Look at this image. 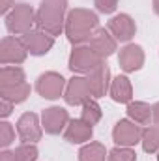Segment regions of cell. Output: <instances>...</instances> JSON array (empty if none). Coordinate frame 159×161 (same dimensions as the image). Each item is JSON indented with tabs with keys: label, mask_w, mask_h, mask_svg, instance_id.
<instances>
[{
	"label": "cell",
	"mask_w": 159,
	"mask_h": 161,
	"mask_svg": "<svg viewBox=\"0 0 159 161\" xmlns=\"http://www.w3.org/2000/svg\"><path fill=\"white\" fill-rule=\"evenodd\" d=\"M118 62L123 71H127V73L129 71H137L144 64V53H142V49L139 45H125L120 51Z\"/></svg>",
	"instance_id": "cell-13"
},
{
	"label": "cell",
	"mask_w": 159,
	"mask_h": 161,
	"mask_svg": "<svg viewBox=\"0 0 159 161\" xmlns=\"http://www.w3.org/2000/svg\"><path fill=\"white\" fill-rule=\"evenodd\" d=\"M25 82V71L21 68H13V66H4L2 73H0V88H9V86H17Z\"/></svg>",
	"instance_id": "cell-20"
},
{
	"label": "cell",
	"mask_w": 159,
	"mask_h": 161,
	"mask_svg": "<svg viewBox=\"0 0 159 161\" xmlns=\"http://www.w3.org/2000/svg\"><path fill=\"white\" fill-rule=\"evenodd\" d=\"M30 94V86L26 82H21L17 86H9V88H0V96L2 99L9 101V103H21L28 97Z\"/></svg>",
	"instance_id": "cell-19"
},
{
	"label": "cell",
	"mask_w": 159,
	"mask_h": 161,
	"mask_svg": "<svg viewBox=\"0 0 159 161\" xmlns=\"http://www.w3.org/2000/svg\"><path fill=\"white\" fill-rule=\"evenodd\" d=\"M17 133L23 142H36L41 139V125L38 120V114L26 113L17 122Z\"/></svg>",
	"instance_id": "cell-10"
},
{
	"label": "cell",
	"mask_w": 159,
	"mask_h": 161,
	"mask_svg": "<svg viewBox=\"0 0 159 161\" xmlns=\"http://www.w3.org/2000/svg\"><path fill=\"white\" fill-rule=\"evenodd\" d=\"M0 6H2V13H6V11L9 9V6H11V0H2Z\"/></svg>",
	"instance_id": "cell-30"
},
{
	"label": "cell",
	"mask_w": 159,
	"mask_h": 161,
	"mask_svg": "<svg viewBox=\"0 0 159 161\" xmlns=\"http://www.w3.org/2000/svg\"><path fill=\"white\" fill-rule=\"evenodd\" d=\"M154 122H156V125H159V103L154 107Z\"/></svg>",
	"instance_id": "cell-31"
},
{
	"label": "cell",
	"mask_w": 159,
	"mask_h": 161,
	"mask_svg": "<svg viewBox=\"0 0 159 161\" xmlns=\"http://www.w3.org/2000/svg\"><path fill=\"white\" fill-rule=\"evenodd\" d=\"M26 45L23 40H15V38H4L2 47H0V60L2 64H21L26 58Z\"/></svg>",
	"instance_id": "cell-8"
},
{
	"label": "cell",
	"mask_w": 159,
	"mask_h": 161,
	"mask_svg": "<svg viewBox=\"0 0 159 161\" xmlns=\"http://www.w3.org/2000/svg\"><path fill=\"white\" fill-rule=\"evenodd\" d=\"M140 142H142L144 152H150V154L157 152L159 150V125H150V127L142 129Z\"/></svg>",
	"instance_id": "cell-22"
},
{
	"label": "cell",
	"mask_w": 159,
	"mask_h": 161,
	"mask_svg": "<svg viewBox=\"0 0 159 161\" xmlns=\"http://www.w3.org/2000/svg\"><path fill=\"white\" fill-rule=\"evenodd\" d=\"M68 0H41V6L36 13V23L40 30L49 36H58L64 28V11Z\"/></svg>",
	"instance_id": "cell-2"
},
{
	"label": "cell",
	"mask_w": 159,
	"mask_h": 161,
	"mask_svg": "<svg viewBox=\"0 0 159 161\" xmlns=\"http://www.w3.org/2000/svg\"><path fill=\"white\" fill-rule=\"evenodd\" d=\"M111 96L118 103H127L133 97V86L127 77H116L111 82Z\"/></svg>",
	"instance_id": "cell-18"
},
{
	"label": "cell",
	"mask_w": 159,
	"mask_h": 161,
	"mask_svg": "<svg viewBox=\"0 0 159 161\" xmlns=\"http://www.w3.org/2000/svg\"><path fill=\"white\" fill-rule=\"evenodd\" d=\"M157 161H159V156H157Z\"/></svg>",
	"instance_id": "cell-33"
},
{
	"label": "cell",
	"mask_w": 159,
	"mask_h": 161,
	"mask_svg": "<svg viewBox=\"0 0 159 161\" xmlns=\"http://www.w3.org/2000/svg\"><path fill=\"white\" fill-rule=\"evenodd\" d=\"M66 101L69 105H84L86 101H90L94 97L92 94V88H90V82L88 77H73V79L68 82V88H66Z\"/></svg>",
	"instance_id": "cell-7"
},
{
	"label": "cell",
	"mask_w": 159,
	"mask_h": 161,
	"mask_svg": "<svg viewBox=\"0 0 159 161\" xmlns=\"http://www.w3.org/2000/svg\"><path fill=\"white\" fill-rule=\"evenodd\" d=\"M0 161H15V154H11V152L4 150V152L0 154Z\"/></svg>",
	"instance_id": "cell-29"
},
{
	"label": "cell",
	"mask_w": 159,
	"mask_h": 161,
	"mask_svg": "<svg viewBox=\"0 0 159 161\" xmlns=\"http://www.w3.org/2000/svg\"><path fill=\"white\" fill-rule=\"evenodd\" d=\"M80 118L86 122V124H90V125H94V124H97V122L101 120V107L97 105L96 99H90V101H86L82 105Z\"/></svg>",
	"instance_id": "cell-23"
},
{
	"label": "cell",
	"mask_w": 159,
	"mask_h": 161,
	"mask_svg": "<svg viewBox=\"0 0 159 161\" xmlns=\"http://www.w3.org/2000/svg\"><path fill=\"white\" fill-rule=\"evenodd\" d=\"M88 45H90L101 58H107V56H111V54L116 51V40H114L105 28H97V30L92 34Z\"/></svg>",
	"instance_id": "cell-14"
},
{
	"label": "cell",
	"mask_w": 159,
	"mask_h": 161,
	"mask_svg": "<svg viewBox=\"0 0 159 161\" xmlns=\"http://www.w3.org/2000/svg\"><path fill=\"white\" fill-rule=\"evenodd\" d=\"M41 120H43V127H45L47 133L58 135V133L64 131V127L69 124V114H68V111L62 109V107H51V109H45V111H43Z\"/></svg>",
	"instance_id": "cell-9"
},
{
	"label": "cell",
	"mask_w": 159,
	"mask_h": 161,
	"mask_svg": "<svg viewBox=\"0 0 159 161\" xmlns=\"http://www.w3.org/2000/svg\"><path fill=\"white\" fill-rule=\"evenodd\" d=\"M109 79H111V71L109 68L103 64L99 66L97 69H94L92 73H88V82H90V88H92V94L94 97H103L107 94V90L111 88L109 84Z\"/></svg>",
	"instance_id": "cell-15"
},
{
	"label": "cell",
	"mask_w": 159,
	"mask_h": 161,
	"mask_svg": "<svg viewBox=\"0 0 159 161\" xmlns=\"http://www.w3.org/2000/svg\"><path fill=\"white\" fill-rule=\"evenodd\" d=\"M34 25V11L26 4H19L8 13L6 17V26L13 34H28L30 26Z\"/></svg>",
	"instance_id": "cell-4"
},
{
	"label": "cell",
	"mask_w": 159,
	"mask_h": 161,
	"mask_svg": "<svg viewBox=\"0 0 159 161\" xmlns=\"http://www.w3.org/2000/svg\"><path fill=\"white\" fill-rule=\"evenodd\" d=\"M15 161H36L38 159V148L30 142H25L21 144L15 152Z\"/></svg>",
	"instance_id": "cell-24"
},
{
	"label": "cell",
	"mask_w": 159,
	"mask_h": 161,
	"mask_svg": "<svg viewBox=\"0 0 159 161\" xmlns=\"http://www.w3.org/2000/svg\"><path fill=\"white\" fill-rule=\"evenodd\" d=\"M127 114L135 124H150V120L154 118V109L144 101H129Z\"/></svg>",
	"instance_id": "cell-17"
},
{
	"label": "cell",
	"mask_w": 159,
	"mask_h": 161,
	"mask_svg": "<svg viewBox=\"0 0 159 161\" xmlns=\"http://www.w3.org/2000/svg\"><path fill=\"white\" fill-rule=\"evenodd\" d=\"M64 86H66V80L60 73H54V71H47L40 75V79L36 82V90L40 92L41 97L45 99H56L62 96L64 92Z\"/></svg>",
	"instance_id": "cell-5"
},
{
	"label": "cell",
	"mask_w": 159,
	"mask_h": 161,
	"mask_svg": "<svg viewBox=\"0 0 159 161\" xmlns=\"http://www.w3.org/2000/svg\"><path fill=\"white\" fill-rule=\"evenodd\" d=\"M154 9H156V13L159 15V0H154Z\"/></svg>",
	"instance_id": "cell-32"
},
{
	"label": "cell",
	"mask_w": 159,
	"mask_h": 161,
	"mask_svg": "<svg viewBox=\"0 0 159 161\" xmlns=\"http://www.w3.org/2000/svg\"><path fill=\"white\" fill-rule=\"evenodd\" d=\"M13 141H15V129L11 127V124L2 122V124H0V144H2L4 148H8Z\"/></svg>",
	"instance_id": "cell-26"
},
{
	"label": "cell",
	"mask_w": 159,
	"mask_h": 161,
	"mask_svg": "<svg viewBox=\"0 0 159 161\" xmlns=\"http://www.w3.org/2000/svg\"><path fill=\"white\" fill-rule=\"evenodd\" d=\"M99 66H103V58L90 45H77L69 56V69L77 73H92Z\"/></svg>",
	"instance_id": "cell-3"
},
{
	"label": "cell",
	"mask_w": 159,
	"mask_h": 161,
	"mask_svg": "<svg viewBox=\"0 0 159 161\" xmlns=\"http://www.w3.org/2000/svg\"><path fill=\"white\" fill-rule=\"evenodd\" d=\"M11 105H13V103H9V101H6V99H2V111H0V114H2V118H6V116H9V113H11Z\"/></svg>",
	"instance_id": "cell-28"
},
{
	"label": "cell",
	"mask_w": 159,
	"mask_h": 161,
	"mask_svg": "<svg viewBox=\"0 0 159 161\" xmlns=\"http://www.w3.org/2000/svg\"><path fill=\"white\" fill-rule=\"evenodd\" d=\"M109 32L114 36V40L118 41H129L135 32H137V26H135V21L125 15V13H120L116 17H112L109 21Z\"/></svg>",
	"instance_id": "cell-11"
},
{
	"label": "cell",
	"mask_w": 159,
	"mask_h": 161,
	"mask_svg": "<svg viewBox=\"0 0 159 161\" xmlns=\"http://www.w3.org/2000/svg\"><path fill=\"white\" fill-rule=\"evenodd\" d=\"M23 41H25L26 49H28L32 54H36V56L47 54V53L51 51V47L54 45V38L49 36V34L43 32V30H34V32L25 34V36H23Z\"/></svg>",
	"instance_id": "cell-12"
},
{
	"label": "cell",
	"mask_w": 159,
	"mask_h": 161,
	"mask_svg": "<svg viewBox=\"0 0 159 161\" xmlns=\"http://www.w3.org/2000/svg\"><path fill=\"white\" fill-rule=\"evenodd\" d=\"M105 158H107V150L101 142H90L82 146L79 152L80 161H105Z\"/></svg>",
	"instance_id": "cell-21"
},
{
	"label": "cell",
	"mask_w": 159,
	"mask_h": 161,
	"mask_svg": "<svg viewBox=\"0 0 159 161\" xmlns=\"http://www.w3.org/2000/svg\"><path fill=\"white\" fill-rule=\"evenodd\" d=\"M107 161H137V154L129 146H116L109 152Z\"/></svg>",
	"instance_id": "cell-25"
},
{
	"label": "cell",
	"mask_w": 159,
	"mask_h": 161,
	"mask_svg": "<svg viewBox=\"0 0 159 161\" xmlns=\"http://www.w3.org/2000/svg\"><path fill=\"white\" fill-rule=\"evenodd\" d=\"M118 0H96V6L101 13H112L116 9Z\"/></svg>",
	"instance_id": "cell-27"
},
{
	"label": "cell",
	"mask_w": 159,
	"mask_h": 161,
	"mask_svg": "<svg viewBox=\"0 0 159 161\" xmlns=\"http://www.w3.org/2000/svg\"><path fill=\"white\" fill-rule=\"evenodd\" d=\"M64 135H66V141H69V142H73V144L86 142V141H90V137H92V125L86 124L82 118H79V120H69Z\"/></svg>",
	"instance_id": "cell-16"
},
{
	"label": "cell",
	"mask_w": 159,
	"mask_h": 161,
	"mask_svg": "<svg viewBox=\"0 0 159 161\" xmlns=\"http://www.w3.org/2000/svg\"><path fill=\"white\" fill-rule=\"evenodd\" d=\"M97 30V15L90 9L77 8L68 15L66 21V34L68 40L75 45H82L84 41H90L92 34Z\"/></svg>",
	"instance_id": "cell-1"
},
{
	"label": "cell",
	"mask_w": 159,
	"mask_h": 161,
	"mask_svg": "<svg viewBox=\"0 0 159 161\" xmlns=\"http://www.w3.org/2000/svg\"><path fill=\"white\" fill-rule=\"evenodd\" d=\"M112 139L118 146H135L142 139V129L135 122L120 120L112 129Z\"/></svg>",
	"instance_id": "cell-6"
}]
</instances>
